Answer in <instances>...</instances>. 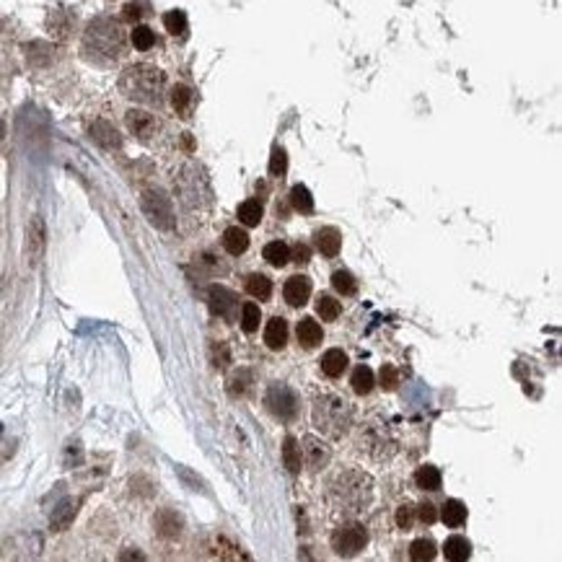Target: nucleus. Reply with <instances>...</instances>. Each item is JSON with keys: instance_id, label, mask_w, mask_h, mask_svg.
<instances>
[{"instance_id": "7", "label": "nucleus", "mask_w": 562, "mask_h": 562, "mask_svg": "<svg viewBox=\"0 0 562 562\" xmlns=\"http://www.w3.org/2000/svg\"><path fill=\"white\" fill-rule=\"evenodd\" d=\"M140 205H143V213L148 215V221L153 223L156 228L161 231L174 228L177 218H174V210H171V200L163 195L161 189H145Z\"/></svg>"}, {"instance_id": "13", "label": "nucleus", "mask_w": 562, "mask_h": 562, "mask_svg": "<svg viewBox=\"0 0 562 562\" xmlns=\"http://www.w3.org/2000/svg\"><path fill=\"white\" fill-rule=\"evenodd\" d=\"M44 244H47V231H44V223L39 215L32 218L29 223V231H26V259L34 267L44 254Z\"/></svg>"}, {"instance_id": "30", "label": "nucleus", "mask_w": 562, "mask_h": 562, "mask_svg": "<svg viewBox=\"0 0 562 562\" xmlns=\"http://www.w3.org/2000/svg\"><path fill=\"white\" fill-rule=\"evenodd\" d=\"M282 461H285V467L288 472H301V446L296 438H285V446H282Z\"/></svg>"}, {"instance_id": "16", "label": "nucleus", "mask_w": 562, "mask_h": 562, "mask_svg": "<svg viewBox=\"0 0 562 562\" xmlns=\"http://www.w3.org/2000/svg\"><path fill=\"white\" fill-rule=\"evenodd\" d=\"M264 342H267V348H273V350L285 348V342H288V324H285V319L275 316V319H270V322H267V329H264Z\"/></svg>"}, {"instance_id": "2", "label": "nucleus", "mask_w": 562, "mask_h": 562, "mask_svg": "<svg viewBox=\"0 0 562 562\" xmlns=\"http://www.w3.org/2000/svg\"><path fill=\"white\" fill-rule=\"evenodd\" d=\"M120 91L122 96H128L130 102L158 107L163 102V96H166V76L156 65L135 62V65L122 70Z\"/></svg>"}, {"instance_id": "45", "label": "nucleus", "mask_w": 562, "mask_h": 562, "mask_svg": "<svg viewBox=\"0 0 562 562\" xmlns=\"http://www.w3.org/2000/svg\"><path fill=\"white\" fill-rule=\"evenodd\" d=\"M140 16H143V6L140 3H128L125 6V18L128 21H140Z\"/></svg>"}, {"instance_id": "25", "label": "nucleus", "mask_w": 562, "mask_h": 562, "mask_svg": "<svg viewBox=\"0 0 562 562\" xmlns=\"http://www.w3.org/2000/svg\"><path fill=\"white\" fill-rule=\"evenodd\" d=\"M252 383H254V376L247 368H239L236 373L228 378V392L231 397H244V394L252 392Z\"/></svg>"}, {"instance_id": "15", "label": "nucleus", "mask_w": 562, "mask_h": 562, "mask_svg": "<svg viewBox=\"0 0 562 562\" xmlns=\"http://www.w3.org/2000/svg\"><path fill=\"white\" fill-rule=\"evenodd\" d=\"M88 132H91V137H94L96 143L102 145V148H107V151H117L122 145V137H120V132L117 130L111 128L109 122H104V120H96L91 128H88Z\"/></svg>"}, {"instance_id": "41", "label": "nucleus", "mask_w": 562, "mask_h": 562, "mask_svg": "<svg viewBox=\"0 0 562 562\" xmlns=\"http://www.w3.org/2000/svg\"><path fill=\"white\" fill-rule=\"evenodd\" d=\"M210 358H213V366L215 368H226L231 363V350L226 342H215L213 348H210Z\"/></svg>"}, {"instance_id": "20", "label": "nucleus", "mask_w": 562, "mask_h": 562, "mask_svg": "<svg viewBox=\"0 0 562 562\" xmlns=\"http://www.w3.org/2000/svg\"><path fill=\"white\" fill-rule=\"evenodd\" d=\"M441 519L446 526L459 528L464 521H467V505L461 500H446L441 508Z\"/></svg>"}, {"instance_id": "5", "label": "nucleus", "mask_w": 562, "mask_h": 562, "mask_svg": "<svg viewBox=\"0 0 562 562\" xmlns=\"http://www.w3.org/2000/svg\"><path fill=\"white\" fill-rule=\"evenodd\" d=\"M174 189L187 207H200V205L210 203V184H207V177L200 163L179 166V171L174 174Z\"/></svg>"}, {"instance_id": "42", "label": "nucleus", "mask_w": 562, "mask_h": 562, "mask_svg": "<svg viewBox=\"0 0 562 562\" xmlns=\"http://www.w3.org/2000/svg\"><path fill=\"white\" fill-rule=\"evenodd\" d=\"M397 523H399V528L409 531L412 523H415V505H409V502L399 505V511H397Z\"/></svg>"}, {"instance_id": "34", "label": "nucleus", "mask_w": 562, "mask_h": 562, "mask_svg": "<svg viewBox=\"0 0 562 562\" xmlns=\"http://www.w3.org/2000/svg\"><path fill=\"white\" fill-rule=\"evenodd\" d=\"M409 557L415 562H425L435 557V544L430 539H415L412 547H409Z\"/></svg>"}, {"instance_id": "14", "label": "nucleus", "mask_w": 562, "mask_h": 562, "mask_svg": "<svg viewBox=\"0 0 562 562\" xmlns=\"http://www.w3.org/2000/svg\"><path fill=\"white\" fill-rule=\"evenodd\" d=\"M285 301H288L290 306H306L308 296H311V280L308 277H303V275H296V277H290L288 282H285Z\"/></svg>"}, {"instance_id": "33", "label": "nucleus", "mask_w": 562, "mask_h": 562, "mask_svg": "<svg viewBox=\"0 0 562 562\" xmlns=\"http://www.w3.org/2000/svg\"><path fill=\"white\" fill-rule=\"evenodd\" d=\"M239 221L244 226H259L262 221V205L256 200H247V203L239 205Z\"/></svg>"}, {"instance_id": "31", "label": "nucleus", "mask_w": 562, "mask_h": 562, "mask_svg": "<svg viewBox=\"0 0 562 562\" xmlns=\"http://www.w3.org/2000/svg\"><path fill=\"white\" fill-rule=\"evenodd\" d=\"M264 259L273 264V267H282V264H288V259H290V249L285 247L282 241H273V244L264 247Z\"/></svg>"}, {"instance_id": "22", "label": "nucleus", "mask_w": 562, "mask_h": 562, "mask_svg": "<svg viewBox=\"0 0 562 562\" xmlns=\"http://www.w3.org/2000/svg\"><path fill=\"white\" fill-rule=\"evenodd\" d=\"M76 513H78L76 500H62L60 505L55 508V513H52V528H55V531L68 528L70 523H73V519H76Z\"/></svg>"}, {"instance_id": "1", "label": "nucleus", "mask_w": 562, "mask_h": 562, "mask_svg": "<svg viewBox=\"0 0 562 562\" xmlns=\"http://www.w3.org/2000/svg\"><path fill=\"white\" fill-rule=\"evenodd\" d=\"M128 50V36L122 24L111 16H99L85 26L83 32V57L96 65H111Z\"/></svg>"}, {"instance_id": "10", "label": "nucleus", "mask_w": 562, "mask_h": 562, "mask_svg": "<svg viewBox=\"0 0 562 562\" xmlns=\"http://www.w3.org/2000/svg\"><path fill=\"white\" fill-rule=\"evenodd\" d=\"M125 122H128L130 132H132L137 140H143V143H148V140L158 132V120L145 109H130L128 114H125Z\"/></svg>"}, {"instance_id": "6", "label": "nucleus", "mask_w": 562, "mask_h": 562, "mask_svg": "<svg viewBox=\"0 0 562 562\" xmlns=\"http://www.w3.org/2000/svg\"><path fill=\"white\" fill-rule=\"evenodd\" d=\"M360 448L368 451L373 459H389L394 451H397V441L392 438L389 427L381 425V423H368L363 430H360Z\"/></svg>"}, {"instance_id": "11", "label": "nucleus", "mask_w": 562, "mask_h": 562, "mask_svg": "<svg viewBox=\"0 0 562 562\" xmlns=\"http://www.w3.org/2000/svg\"><path fill=\"white\" fill-rule=\"evenodd\" d=\"M207 306H210V311H213L215 316H221V319H233L239 301L233 296V290L223 288V285H213V288L207 290Z\"/></svg>"}, {"instance_id": "32", "label": "nucleus", "mask_w": 562, "mask_h": 562, "mask_svg": "<svg viewBox=\"0 0 562 562\" xmlns=\"http://www.w3.org/2000/svg\"><path fill=\"white\" fill-rule=\"evenodd\" d=\"M171 107L177 109V114L187 117L189 109H192V91H189L187 85H177V88L171 91Z\"/></svg>"}, {"instance_id": "21", "label": "nucleus", "mask_w": 562, "mask_h": 562, "mask_svg": "<svg viewBox=\"0 0 562 562\" xmlns=\"http://www.w3.org/2000/svg\"><path fill=\"white\" fill-rule=\"evenodd\" d=\"M223 247H226V252L233 256H239L247 252L249 247V236L247 231H241L239 226H233V228H228L226 233H223Z\"/></svg>"}, {"instance_id": "19", "label": "nucleus", "mask_w": 562, "mask_h": 562, "mask_svg": "<svg viewBox=\"0 0 562 562\" xmlns=\"http://www.w3.org/2000/svg\"><path fill=\"white\" fill-rule=\"evenodd\" d=\"M348 368V355L342 352V350H327L324 352V358H322V371L329 378H337V376H342V371Z\"/></svg>"}, {"instance_id": "46", "label": "nucleus", "mask_w": 562, "mask_h": 562, "mask_svg": "<svg viewBox=\"0 0 562 562\" xmlns=\"http://www.w3.org/2000/svg\"><path fill=\"white\" fill-rule=\"evenodd\" d=\"M308 256H311V252H308L306 244H296V249H293V259H296V262H301V264H306Z\"/></svg>"}, {"instance_id": "24", "label": "nucleus", "mask_w": 562, "mask_h": 562, "mask_svg": "<svg viewBox=\"0 0 562 562\" xmlns=\"http://www.w3.org/2000/svg\"><path fill=\"white\" fill-rule=\"evenodd\" d=\"M322 327H319V322H314V319H303V322L299 324V342L303 345V348H316L319 342H322Z\"/></svg>"}, {"instance_id": "37", "label": "nucleus", "mask_w": 562, "mask_h": 562, "mask_svg": "<svg viewBox=\"0 0 562 562\" xmlns=\"http://www.w3.org/2000/svg\"><path fill=\"white\" fill-rule=\"evenodd\" d=\"M130 42L135 44V50H140V52H145V50H151L156 44V34L148 29V26H135L132 29V34H130Z\"/></svg>"}, {"instance_id": "36", "label": "nucleus", "mask_w": 562, "mask_h": 562, "mask_svg": "<svg viewBox=\"0 0 562 562\" xmlns=\"http://www.w3.org/2000/svg\"><path fill=\"white\" fill-rule=\"evenodd\" d=\"M163 24H166V32L174 36H181L187 32V16H184V11H169V13L163 16Z\"/></svg>"}, {"instance_id": "48", "label": "nucleus", "mask_w": 562, "mask_h": 562, "mask_svg": "<svg viewBox=\"0 0 562 562\" xmlns=\"http://www.w3.org/2000/svg\"><path fill=\"white\" fill-rule=\"evenodd\" d=\"M0 140H3V122H0Z\"/></svg>"}, {"instance_id": "43", "label": "nucleus", "mask_w": 562, "mask_h": 562, "mask_svg": "<svg viewBox=\"0 0 562 562\" xmlns=\"http://www.w3.org/2000/svg\"><path fill=\"white\" fill-rule=\"evenodd\" d=\"M378 378H381V386L386 389V392L397 389V383H399V373H397V368H394V366H383L381 373H378Z\"/></svg>"}, {"instance_id": "39", "label": "nucleus", "mask_w": 562, "mask_h": 562, "mask_svg": "<svg viewBox=\"0 0 562 562\" xmlns=\"http://www.w3.org/2000/svg\"><path fill=\"white\" fill-rule=\"evenodd\" d=\"M259 306L256 303H247V306L241 308V327H244V332H254L256 327H259Z\"/></svg>"}, {"instance_id": "47", "label": "nucleus", "mask_w": 562, "mask_h": 562, "mask_svg": "<svg viewBox=\"0 0 562 562\" xmlns=\"http://www.w3.org/2000/svg\"><path fill=\"white\" fill-rule=\"evenodd\" d=\"M122 560H143L140 552H122Z\"/></svg>"}, {"instance_id": "29", "label": "nucleus", "mask_w": 562, "mask_h": 562, "mask_svg": "<svg viewBox=\"0 0 562 562\" xmlns=\"http://www.w3.org/2000/svg\"><path fill=\"white\" fill-rule=\"evenodd\" d=\"M352 389H355V394H371V389H373V371L368 366H358L355 371H352Z\"/></svg>"}, {"instance_id": "12", "label": "nucleus", "mask_w": 562, "mask_h": 562, "mask_svg": "<svg viewBox=\"0 0 562 562\" xmlns=\"http://www.w3.org/2000/svg\"><path fill=\"white\" fill-rule=\"evenodd\" d=\"M301 451H303V459H301V461H306V467L314 469V472L324 469L327 464H329V459H332L329 446H327L322 438H316V435H306V438H303Z\"/></svg>"}, {"instance_id": "9", "label": "nucleus", "mask_w": 562, "mask_h": 562, "mask_svg": "<svg viewBox=\"0 0 562 562\" xmlns=\"http://www.w3.org/2000/svg\"><path fill=\"white\" fill-rule=\"evenodd\" d=\"M267 409L273 412L275 418L280 420H293L296 418V412H299V397L293 394V389H288L285 383H275L270 386V392H267Z\"/></svg>"}, {"instance_id": "18", "label": "nucleus", "mask_w": 562, "mask_h": 562, "mask_svg": "<svg viewBox=\"0 0 562 562\" xmlns=\"http://www.w3.org/2000/svg\"><path fill=\"white\" fill-rule=\"evenodd\" d=\"M156 528L166 539H174L181 534V516L177 511H161L156 516Z\"/></svg>"}, {"instance_id": "23", "label": "nucleus", "mask_w": 562, "mask_h": 562, "mask_svg": "<svg viewBox=\"0 0 562 562\" xmlns=\"http://www.w3.org/2000/svg\"><path fill=\"white\" fill-rule=\"evenodd\" d=\"M443 552H446V560L464 562V560H469V554H472V544H469L464 537H451V539H446Z\"/></svg>"}, {"instance_id": "3", "label": "nucleus", "mask_w": 562, "mask_h": 562, "mask_svg": "<svg viewBox=\"0 0 562 562\" xmlns=\"http://www.w3.org/2000/svg\"><path fill=\"white\" fill-rule=\"evenodd\" d=\"M371 498H373V479L368 477L366 472L350 469V472L337 474V479L332 482V500L340 505L342 511H366L371 505Z\"/></svg>"}, {"instance_id": "40", "label": "nucleus", "mask_w": 562, "mask_h": 562, "mask_svg": "<svg viewBox=\"0 0 562 562\" xmlns=\"http://www.w3.org/2000/svg\"><path fill=\"white\" fill-rule=\"evenodd\" d=\"M285 171H288V153L277 145V148H273V156H270V174L273 177H282Z\"/></svg>"}, {"instance_id": "35", "label": "nucleus", "mask_w": 562, "mask_h": 562, "mask_svg": "<svg viewBox=\"0 0 562 562\" xmlns=\"http://www.w3.org/2000/svg\"><path fill=\"white\" fill-rule=\"evenodd\" d=\"M332 285L342 296H352V293L358 290V282H355V277H352L348 270H337V273L332 275Z\"/></svg>"}, {"instance_id": "27", "label": "nucleus", "mask_w": 562, "mask_h": 562, "mask_svg": "<svg viewBox=\"0 0 562 562\" xmlns=\"http://www.w3.org/2000/svg\"><path fill=\"white\" fill-rule=\"evenodd\" d=\"M247 290H249V296H254V299H259V301H267L273 296V282L267 280L264 275H249Z\"/></svg>"}, {"instance_id": "8", "label": "nucleus", "mask_w": 562, "mask_h": 562, "mask_svg": "<svg viewBox=\"0 0 562 562\" xmlns=\"http://www.w3.org/2000/svg\"><path fill=\"white\" fill-rule=\"evenodd\" d=\"M368 544V531L360 523H345L332 534V547L340 557H355Z\"/></svg>"}, {"instance_id": "26", "label": "nucleus", "mask_w": 562, "mask_h": 562, "mask_svg": "<svg viewBox=\"0 0 562 562\" xmlns=\"http://www.w3.org/2000/svg\"><path fill=\"white\" fill-rule=\"evenodd\" d=\"M415 482H418L420 490H438L441 487V472L435 467H430V464H425V467H420L415 472Z\"/></svg>"}, {"instance_id": "4", "label": "nucleus", "mask_w": 562, "mask_h": 562, "mask_svg": "<svg viewBox=\"0 0 562 562\" xmlns=\"http://www.w3.org/2000/svg\"><path fill=\"white\" fill-rule=\"evenodd\" d=\"M314 425L327 438H342L352 425V407L345 397L337 394H322L314 402Z\"/></svg>"}, {"instance_id": "17", "label": "nucleus", "mask_w": 562, "mask_h": 562, "mask_svg": "<svg viewBox=\"0 0 562 562\" xmlns=\"http://www.w3.org/2000/svg\"><path fill=\"white\" fill-rule=\"evenodd\" d=\"M316 247L324 256H337L342 247V236L337 228H322L316 231Z\"/></svg>"}, {"instance_id": "28", "label": "nucleus", "mask_w": 562, "mask_h": 562, "mask_svg": "<svg viewBox=\"0 0 562 562\" xmlns=\"http://www.w3.org/2000/svg\"><path fill=\"white\" fill-rule=\"evenodd\" d=\"M290 203H293V207L299 213H314V197H311V192L303 184H296V187L290 189Z\"/></svg>"}, {"instance_id": "44", "label": "nucleus", "mask_w": 562, "mask_h": 562, "mask_svg": "<svg viewBox=\"0 0 562 562\" xmlns=\"http://www.w3.org/2000/svg\"><path fill=\"white\" fill-rule=\"evenodd\" d=\"M415 516H418L423 523H433V521L438 519L433 502H423V505H418V508H415Z\"/></svg>"}, {"instance_id": "38", "label": "nucleus", "mask_w": 562, "mask_h": 562, "mask_svg": "<svg viewBox=\"0 0 562 562\" xmlns=\"http://www.w3.org/2000/svg\"><path fill=\"white\" fill-rule=\"evenodd\" d=\"M340 311H342L340 301H334L332 296H322L319 303H316V314L322 316L324 322H334L340 316Z\"/></svg>"}]
</instances>
